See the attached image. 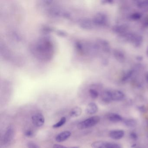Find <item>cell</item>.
Instances as JSON below:
<instances>
[{
  "instance_id": "5b68a950",
  "label": "cell",
  "mask_w": 148,
  "mask_h": 148,
  "mask_svg": "<svg viewBox=\"0 0 148 148\" xmlns=\"http://www.w3.org/2000/svg\"><path fill=\"white\" fill-rule=\"evenodd\" d=\"M14 130L12 125L8 126L7 128L3 137V142L5 145H8L11 143L14 136Z\"/></svg>"
},
{
  "instance_id": "d4e9b609",
  "label": "cell",
  "mask_w": 148,
  "mask_h": 148,
  "mask_svg": "<svg viewBox=\"0 0 148 148\" xmlns=\"http://www.w3.org/2000/svg\"><path fill=\"white\" fill-rule=\"evenodd\" d=\"M141 17V14L138 13H136L133 14L131 16V18L133 20H138Z\"/></svg>"
},
{
  "instance_id": "ba28073f",
  "label": "cell",
  "mask_w": 148,
  "mask_h": 148,
  "mask_svg": "<svg viewBox=\"0 0 148 148\" xmlns=\"http://www.w3.org/2000/svg\"><path fill=\"white\" fill-rule=\"evenodd\" d=\"M71 136V132L69 131H64L59 133L56 137L55 140L58 143H62L65 141Z\"/></svg>"
},
{
  "instance_id": "44dd1931",
  "label": "cell",
  "mask_w": 148,
  "mask_h": 148,
  "mask_svg": "<svg viewBox=\"0 0 148 148\" xmlns=\"http://www.w3.org/2000/svg\"><path fill=\"white\" fill-rule=\"evenodd\" d=\"M89 94L92 98L97 99L98 97L99 93L95 89H91L89 91Z\"/></svg>"
},
{
  "instance_id": "603a6c76",
  "label": "cell",
  "mask_w": 148,
  "mask_h": 148,
  "mask_svg": "<svg viewBox=\"0 0 148 148\" xmlns=\"http://www.w3.org/2000/svg\"><path fill=\"white\" fill-rule=\"evenodd\" d=\"M27 146L28 148H40L38 145L32 142L27 143Z\"/></svg>"
},
{
  "instance_id": "7a4b0ae2",
  "label": "cell",
  "mask_w": 148,
  "mask_h": 148,
  "mask_svg": "<svg viewBox=\"0 0 148 148\" xmlns=\"http://www.w3.org/2000/svg\"><path fill=\"white\" fill-rule=\"evenodd\" d=\"M100 120V117L99 116H93L79 122L77 125V127L80 130L88 129L97 124Z\"/></svg>"
},
{
  "instance_id": "9a60e30c",
  "label": "cell",
  "mask_w": 148,
  "mask_h": 148,
  "mask_svg": "<svg viewBox=\"0 0 148 148\" xmlns=\"http://www.w3.org/2000/svg\"><path fill=\"white\" fill-rule=\"evenodd\" d=\"M82 112V109L78 106H76L71 110L69 112V115L71 117H77L80 116Z\"/></svg>"
},
{
  "instance_id": "4dcf8cb0",
  "label": "cell",
  "mask_w": 148,
  "mask_h": 148,
  "mask_svg": "<svg viewBox=\"0 0 148 148\" xmlns=\"http://www.w3.org/2000/svg\"><path fill=\"white\" fill-rule=\"evenodd\" d=\"M147 80H148V76H147Z\"/></svg>"
},
{
  "instance_id": "8fae6325",
  "label": "cell",
  "mask_w": 148,
  "mask_h": 148,
  "mask_svg": "<svg viewBox=\"0 0 148 148\" xmlns=\"http://www.w3.org/2000/svg\"><path fill=\"white\" fill-rule=\"evenodd\" d=\"M98 111V107L95 103H90L86 108L85 111L88 115H93L97 113Z\"/></svg>"
},
{
  "instance_id": "8992f818",
  "label": "cell",
  "mask_w": 148,
  "mask_h": 148,
  "mask_svg": "<svg viewBox=\"0 0 148 148\" xmlns=\"http://www.w3.org/2000/svg\"><path fill=\"white\" fill-rule=\"evenodd\" d=\"M107 22L106 15L102 13L97 14L92 20V22L94 25L103 26L105 25Z\"/></svg>"
},
{
  "instance_id": "cb8c5ba5",
  "label": "cell",
  "mask_w": 148,
  "mask_h": 148,
  "mask_svg": "<svg viewBox=\"0 0 148 148\" xmlns=\"http://www.w3.org/2000/svg\"><path fill=\"white\" fill-rule=\"evenodd\" d=\"M53 148H79V146H73L72 147H66L64 145L60 144H54L53 146Z\"/></svg>"
},
{
  "instance_id": "9c48e42d",
  "label": "cell",
  "mask_w": 148,
  "mask_h": 148,
  "mask_svg": "<svg viewBox=\"0 0 148 148\" xmlns=\"http://www.w3.org/2000/svg\"><path fill=\"white\" fill-rule=\"evenodd\" d=\"M125 132L123 130H113L109 132L111 138L115 140H119L123 137Z\"/></svg>"
},
{
  "instance_id": "2e32d148",
  "label": "cell",
  "mask_w": 148,
  "mask_h": 148,
  "mask_svg": "<svg viewBox=\"0 0 148 148\" xmlns=\"http://www.w3.org/2000/svg\"><path fill=\"white\" fill-rule=\"evenodd\" d=\"M113 55L117 60L119 62H122L125 59V56L123 53L119 50H115L113 52Z\"/></svg>"
},
{
  "instance_id": "484cf974",
  "label": "cell",
  "mask_w": 148,
  "mask_h": 148,
  "mask_svg": "<svg viewBox=\"0 0 148 148\" xmlns=\"http://www.w3.org/2000/svg\"><path fill=\"white\" fill-rule=\"evenodd\" d=\"M132 71H130L128 72L125 75L124 77H123V81H125V80H127L129 79L130 77H131L132 76Z\"/></svg>"
},
{
  "instance_id": "5bb4252c",
  "label": "cell",
  "mask_w": 148,
  "mask_h": 148,
  "mask_svg": "<svg viewBox=\"0 0 148 148\" xmlns=\"http://www.w3.org/2000/svg\"><path fill=\"white\" fill-rule=\"evenodd\" d=\"M142 41H143V38L141 36L132 34L130 41L132 42L133 45L137 47L138 46L141 45Z\"/></svg>"
},
{
  "instance_id": "52a82bcc",
  "label": "cell",
  "mask_w": 148,
  "mask_h": 148,
  "mask_svg": "<svg viewBox=\"0 0 148 148\" xmlns=\"http://www.w3.org/2000/svg\"><path fill=\"white\" fill-rule=\"evenodd\" d=\"M110 94L112 101H121L125 97L124 94L118 90L110 91Z\"/></svg>"
},
{
  "instance_id": "7402d4cb",
  "label": "cell",
  "mask_w": 148,
  "mask_h": 148,
  "mask_svg": "<svg viewBox=\"0 0 148 148\" xmlns=\"http://www.w3.org/2000/svg\"><path fill=\"white\" fill-rule=\"evenodd\" d=\"M25 135L27 137H32L34 135V133L32 130H28L25 132Z\"/></svg>"
},
{
  "instance_id": "6da1fadb",
  "label": "cell",
  "mask_w": 148,
  "mask_h": 148,
  "mask_svg": "<svg viewBox=\"0 0 148 148\" xmlns=\"http://www.w3.org/2000/svg\"><path fill=\"white\" fill-rule=\"evenodd\" d=\"M53 49L51 41L47 38L39 39L32 48L34 55L38 58L44 60H49L51 58Z\"/></svg>"
},
{
  "instance_id": "4fadbf2b",
  "label": "cell",
  "mask_w": 148,
  "mask_h": 148,
  "mask_svg": "<svg viewBox=\"0 0 148 148\" xmlns=\"http://www.w3.org/2000/svg\"><path fill=\"white\" fill-rule=\"evenodd\" d=\"M107 119L109 121L113 123H118L123 120L122 116L119 114L114 113H111L107 115Z\"/></svg>"
},
{
  "instance_id": "f1b7e54d",
  "label": "cell",
  "mask_w": 148,
  "mask_h": 148,
  "mask_svg": "<svg viewBox=\"0 0 148 148\" xmlns=\"http://www.w3.org/2000/svg\"><path fill=\"white\" fill-rule=\"evenodd\" d=\"M145 26H148V21H146V22L145 23Z\"/></svg>"
},
{
  "instance_id": "3957f363",
  "label": "cell",
  "mask_w": 148,
  "mask_h": 148,
  "mask_svg": "<svg viewBox=\"0 0 148 148\" xmlns=\"http://www.w3.org/2000/svg\"><path fill=\"white\" fill-rule=\"evenodd\" d=\"M92 148H119L117 144L103 141H98L92 143Z\"/></svg>"
},
{
  "instance_id": "ac0fdd59",
  "label": "cell",
  "mask_w": 148,
  "mask_h": 148,
  "mask_svg": "<svg viewBox=\"0 0 148 148\" xmlns=\"http://www.w3.org/2000/svg\"><path fill=\"white\" fill-rule=\"evenodd\" d=\"M66 122V118L65 117H63L60 119L59 121L54 124L53 125L52 127L53 128H55V129L60 128L61 126H63L64 124H65Z\"/></svg>"
},
{
  "instance_id": "ffe728a7",
  "label": "cell",
  "mask_w": 148,
  "mask_h": 148,
  "mask_svg": "<svg viewBox=\"0 0 148 148\" xmlns=\"http://www.w3.org/2000/svg\"><path fill=\"white\" fill-rule=\"evenodd\" d=\"M137 5L142 9L148 8V1H137Z\"/></svg>"
},
{
  "instance_id": "f546056e",
  "label": "cell",
  "mask_w": 148,
  "mask_h": 148,
  "mask_svg": "<svg viewBox=\"0 0 148 148\" xmlns=\"http://www.w3.org/2000/svg\"><path fill=\"white\" fill-rule=\"evenodd\" d=\"M147 55H148V48H147Z\"/></svg>"
},
{
  "instance_id": "277c9868",
  "label": "cell",
  "mask_w": 148,
  "mask_h": 148,
  "mask_svg": "<svg viewBox=\"0 0 148 148\" xmlns=\"http://www.w3.org/2000/svg\"><path fill=\"white\" fill-rule=\"evenodd\" d=\"M33 124L37 127H41L45 123L44 115L40 112L34 113L32 117Z\"/></svg>"
},
{
  "instance_id": "30bf717a",
  "label": "cell",
  "mask_w": 148,
  "mask_h": 148,
  "mask_svg": "<svg viewBox=\"0 0 148 148\" xmlns=\"http://www.w3.org/2000/svg\"><path fill=\"white\" fill-rule=\"evenodd\" d=\"M79 26L83 29L86 30H90L93 27V24L92 21L89 19H83L79 21Z\"/></svg>"
},
{
  "instance_id": "7c38bea8",
  "label": "cell",
  "mask_w": 148,
  "mask_h": 148,
  "mask_svg": "<svg viewBox=\"0 0 148 148\" xmlns=\"http://www.w3.org/2000/svg\"><path fill=\"white\" fill-rule=\"evenodd\" d=\"M48 13L52 17H54V18H57V17L62 16L63 12L61 11L59 8L53 7L49 9Z\"/></svg>"
},
{
  "instance_id": "d6986e66",
  "label": "cell",
  "mask_w": 148,
  "mask_h": 148,
  "mask_svg": "<svg viewBox=\"0 0 148 148\" xmlns=\"http://www.w3.org/2000/svg\"><path fill=\"white\" fill-rule=\"evenodd\" d=\"M124 124L129 127H134L136 125V122L133 119H127L125 120Z\"/></svg>"
},
{
  "instance_id": "4316f807",
  "label": "cell",
  "mask_w": 148,
  "mask_h": 148,
  "mask_svg": "<svg viewBox=\"0 0 148 148\" xmlns=\"http://www.w3.org/2000/svg\"><path fill=\"white\" fill-rule=\"evenodd\" d=\"M130 136L133 139H136L137 138V135L135 132H132L130 133Z\"/></svg>"
},
{
  "instance_id": "e0dca14e",
  "label": "cell",
  "mask_w": 148,
  "mask_h": 148,
  "mask_svg": "<svg viewBox=\"0 0 148 148\" xmlns=\"http://www.w3.org/2000/svg\"><path fill=\"white\" fill-rule=\"evenodd\" d=\"M127 28L128 27L125 25H121L114 27H113V30L116 32L123 34L127 30Z\"/></svg>"
},
{
  "instance_id": "83f0119b",
  "label": "cell",
  "mask_w": 148,
  "mask_h": 148,
  "mask_svg": "<svg viewBox=\"0 0 148 148\" xmlns=\"http://www.w3.org/2000/svg\"><path fill=\"white\" fill-rule=\"evenodd\" d=\"M58 34L59 35L61 36H66V33L65 32H63V31H59L58 32Z\"/></svg>"
}]
</instances>
